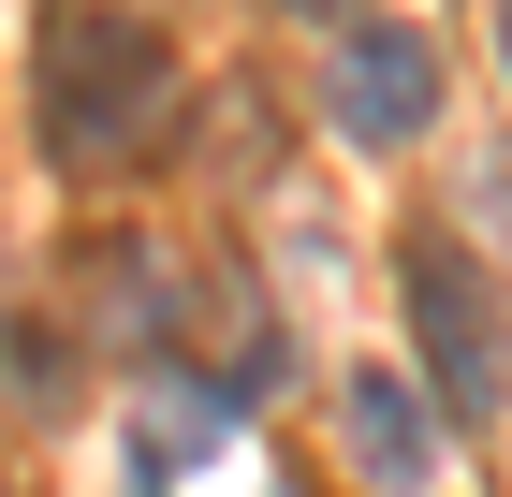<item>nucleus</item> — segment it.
I'll use <instances>...</instances> for the list:
<instances>
[{
	"label": "nucleus",
	"instance_id": "nucleus-4",
	"mask_svg": "<svg viewBox=\"0 0 512 497\" xmlns=\"http://www.w3.org/2000/svg\"><path fill=\"white\" fill-rule=\"evenodd\" d=\"M337 424H352V468H366L381 497L439 483V410H425L410 366H352V381H337Z\"/></svg>",
	"mask_w": 512,
	"mask_h": 497
},
{
	"label": "nucleus",
	"instance_id": "nucleus-7",
	"mask_svg": "<svg viewBox=\"0 0 512 497\" xmlns=\"http://www.w3.org/2000/svg\"><path fill=\"white\" fill-rule=\"evenodd\" d=\"M0 497H15V483H0Z\"/></svg>",
	"mask_w": 512,
	"mask_h": 497
},
{
	"label": "nucleus",
	"instance_id": "nucleus-2",
	"mask_svg": "<svg viewBox=\"0 0 512 497\" xmlns=\"http://www.w3.org/2000/svg\"><path fill=\"white\" fill-rule=\"evenodd\" d=\"M395 293H410V337H425V366H439V410H498V395H512V322H498V278H483L454 234H410Z\"/></svg>",
	"mask_w": 512,
	"mask_h": 497
},
{
	"label": "nucleus",
	"instance_id": "nucleus-6",
	"mask_svg": "<svg viewBox=\"0 0 512 497\" xmlns=\"http://www.w3.org/2000/svg\"><path fill=\"white\" fill-rule=\"evenodd\" d=\"M132 497H161V483H132Z\"/></svg>",
	"mask_w": 512,
	"mask_h": 497
},
{
	"label": "nucleus",
	"instance_id": "nucleus-1",
	"mask_svg": "<svg viewBox=\"0 0 512 497\" xmlns=\"http://www.w3.org/2000/svg\"><path fill=\"white\" fill-rule=\"evenodd\" d=\"M176 132V44L147 15H59L44 30V147L59 161H147Z\"/></svg>",
	"mask_w": 512,
	"mask_h": 497
},
{
	"label": "nucleus",
	"instance_id": "nucleus-5",
	"mask_svg": "<svg viewBox=\"0 0 512 497\" xmlns=\"http://www.w3.org/2000/svg\"><path fill=\"white\" fill-rule=\"evenodd\" d=\"M498 59H512V15H498Z\"/></svg>",
	"mask_w": 512,
	"mask_h": 497
},
{
	"label": "nucleus",
	"instance_id": "nucleus-3",
	"mask_svg": "<svg viewBox=\"0 0 512 497\" xmlns=\"http://www.w3.org/2000/svg\"><path fill=\"white\" fill-rule=\"evenodd\" d=\"M322 117L352 132V147H410L439 117V44L410 15H352V30L322 44Z\"/></svg>",
	"mask_w": 512,
	"mask_h": 497
}]
</instances>
